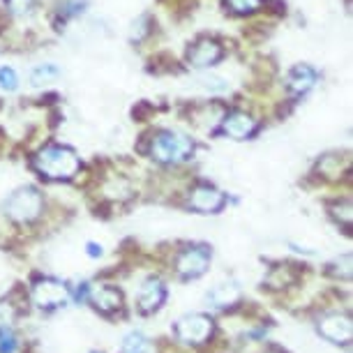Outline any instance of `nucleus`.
<instances>
[{
    "label": "nucleus",
    "instance_id": "obj_9",
    "mask_svg": "<svg viewBox=\"0 0 353 353\" xmlns=\"http://www.w3.org/2000/svg\"><path fill=\"white\" fill-rule=\"evenodd\" d=\"M219 58H222V49H219V44L212 42V39H201V42H196L190 51V63L194 65V68H210Z\"/></svg>",
    "mask_w": 353,
    "mask_h": 353
},
{
    "label": "nucleus",
    "instance_id": "obj_6",
    "mask_svg": "<svg viewBox=\"0 0 353 353\" xmlns=\"http://www.w3.org/2000/svg\"><path fill=\"white\" fill-rule=\"evenodd\" d=\"M208 261H210V256L203 248L188 250L178 256V272H181L183 277H199L208 268Z\"/></svg>",
    "mask_w": 353,
    "mask_h": 353
},
{
    "label": "nucleus",
    "instance_id": "obj_7",
    "mask_svg": "<svg viewBox=\"0 0 353 353\" xmlns=\"http://www.w3.org/2000/svg\"><path fill=\"white\" fill-rule=\"evenodd\" d=\"M321 335L332 339V342H337V344H349L351 335H353L351 319L349 316H339V314L325 316L321 321Z\"/></svg>",
    "mask_w": 353,
    "mask_h": 353
},
{
    "label": "nucleus",
    "instance_id": "obj_20",
    "mask_svg": "<svg viewBox=\"0 0 353 353\" xmlns=\"http://www.w3.org/2000/svg\"><path fill=\"white\" fill-rule=\"evenodd\" d=\"M19 79L12 68H0V88L3 90H17Z\"/></svg>",
    "mask_w": 353,
    "mask_h": 353
},
{
    "label": "nucleus",
    "instance_id": "obj_13",
    "mask_svg": "<svg viewBox=\"0 0 353 353\" xmlns=\"http://www.w3.org/2000/svg\"><path fill=\"white\" fill-rule=\"evenodd\" d=\"M90 298H92V303H95V307L102 312H111V310L121 307V301H123L121 293L116 289H111V286H97V289H92Z\"/></svg>",
    "mask_w": 353,
    "mask_h": 353
},
{
    "label": "nucleus",
    "instance_id": "obj_22",
    "mask_svg": "<svg viewBox=\"0 0 353 353\" xmlns=\"http://www.w3.org/2000/svg\"><path fill=\"white\" fill-rule=\"evenodd\" d=\"M88 254H90V256H99V254H102V248H97L95 243H90V245H88Z\"/></svg>",
    "mask_w": 353,
    "mask_h": 353
},
{
    "label": "nucleus",
    "instance_id": "obj_11",
    "mask_svg": "<svg viewBox=\"0 0 353 353\" xmlns=\"http://www.w3.org/2000/svg\"><path fill=\"white\" fill-rule=\"evenodd\" d=\"M164 286L159 279H148L143 286H141V293H139V307L145 314H150V312H155L159 305L164 303Z\"/></svg>",
    "mask_w": 353,
    "mask_h": 353
},
{
    "label": "nucleus",
    "instance_id": "obj_15",
    "mask_svg": "<svg viewBox=\"0 0 353 353\" xmlns=\"http://www.w3.org/2000/svg\"><path fill=\"white\" fill-rule=\"evenodd\" d=\"M61 77V70L56 68V65H39V68L32 70V83L35 85H42V83H49L51 79H58Z\"/></svg>",
    "mask_w": 353,
    "mask_h": 353
},
{
    "label": "nucleus",
    "instance_id": "obj_21",
    "mask_svg": "<svg viewBox=\"0 0 353 353\" xmlns=\"http://www.w3.org/2000/svg\"><path fill=\"white\" fill-rule=\"evenodd\" d=\"M12 321V310L8 305H0V325H8Z\"/></svg>",
    "mask_w": 353,
    "mask_h": 353
},
{
    "label": "nucleus",
    "instance_id": "obj_18",
    "mask_svg": "<svg viewBox=\"0 0 353 353\" xmlns=\"http://www.w3.org/2000/svg\"><path fill=\"white\" fill-rule=\"evenodd\" d=\"M17 337L10 330V325H0V353H14L17 351Z\"/></svg>",
    "mask_w": 353,
    "mask_h": 353
},
{
    "label": "nucleus",
    "instance_id": "obj_1",
    "mask_svg": "<svg viewBox=\"0 0 353 353\" xmlns=\"http://www.w3.org/2000/svg\"><path fill=\"white\" fill-rule=\"evenodd\" d=\"M35 166L39 173H44L51 181H68L79 171V157L74 150L65 148V145H49L37 155Z\"/></svg>",
    "mask_w": 353,
    "mask_h": 353
},
{
    "label": "nucleus",
    "instance_id": "obj_2",
    "mask_svg": "<svg viewBox=\"0 0 353 353\" xmlns=\"http://www.w3.org/2000/svg\"><path fill=\"white\" fill-rule=\"evenodd\" d=\"M192 152H194V143L181 132H162V134L152 139L150 145V155L164 164L185 162V159L192 157Z\"/></svg>",
    "mask_w": 353,
    "mask_h": 353
},
{
    "label": "nucleus",
    "instance_id": "obj_16",
    "mask_svg": "<svg viewBox=\"0 0 353 353\" xmlns=\"http://www.w3.org/2000/svg\"><path fill=\"white\" fill-rule=\"evenodd\" d=\"M145 351H148V342H145L143 335H139V332H132V335L125 337L123 353H145Z\"/></svg>",
    "mask_w": 353,
    "mask_h": 353
},
{
    "label": "nucleus",
    "instance_id": "obj_5",
    "mask_svg": "<svg viewBox=\"0 0 353 353\" xmlns=\"http://www.w3.org/2000/svg\"><path fill=\"white\" fill-rule=\"evenodd\" d=\"M70 298L68 289L56 282V279H42L32 286V301H35L37 307H58V305H65Z\"/></svg>",
    "mask_w": 353,
    "mask_h": 353
},
{
    "label": "nucleus",
    "instance_id": "obj_17",
    "mask_svg": "<svg viewBox=\"0 0 353 353\" xmlns=\"http://www.w3.org/2000/svg\"><path fill=\"white\" fill-rule=\"evenodd\" d=\"M5 5L14 17H30L35 12V0H5Z\"/></svg>",
    "mask_w": 353,
    "mask_h": 353
},
{
    "label": "nucleus",
    "instance_id": "obj_12",
    "mask_svg": "<svg viewBox=\"0 0 353 353\" xmlns=\"http://www.w3.org/2000/svg\"><path fill=\"white\" fill-rule=\"evenodd\" d=\"M286 83H289V90L293 95H305V92L316 83V72L307 68V65H298V68L291 70Z\"/></svg>",
    "mask_w": 353,
    "mask_h": 353
},
{
    "label": "nucleus",
    "instance_id": "obj_19",
    "mask_svg": "<svg viewBox=\"0 0 353 353\" xmlns=\"http://www.w3.org/2000/svg\"><path fill=\"white\" fill-rule=\"evenodd\" d=\"M226 5L238 14H248V12H254L261 5V0H226Z\"/></svg>",
    "mask_w": 353,
    "mask_h": 353
},
{
    "label": "nucleus",
    "instance_id": "obj_10",
    "mask_svg": "<svg viewBox=\"0 0 353 353\" xmlns=\"http://www.w3.org/2000/svg\"><path fill=\"white\" fill-rule=\"evenodd\" d=\"M190 205L201 212H215L224 205V194L215 188H196L190 196Z\"/></svg>",
    "mask_w": 353,
    "mask_h": 353
},
{
    "label": "nucleus",
    "instance_id": "obj_8",
    "mask_svg": "<svg viewBox=\"0 0 353 353\" xmlns=\"http://www.w3.org/2000/svg\"><path fill=\"white\" fill-rule=\"evenodd\" d=\"M224 132L233 139H248L254 134L256 130V121L252 116H248V113L243 111H233L229 113V116L224 118Z\"/></svg>",
    "mask_w": 353,
    "mask_h": 353
},
{
    "label": "nucleus",
    "instance_id": "obj_14",
    "mask_svg": "<svg viewBox=\"0 0 353 353\" xmlns=\"http://www.w3.org/2000/svg\"><path fill=\"white\" fill-rule=\"evenodd\" d=\"M210 301L215 303L217 307H226V305L238 301V289L233 284H222L210 291Z\"/></svg>",
    "mask_w": 353,
    "mask_h": 353
},
{
    "label": "nucleus",
    "instance_id": "obj_3",
    "mask_svg": "<svg viewBox=\"0 0 353 353\" xmlns=\"http://www.w3.org/2000/svg\"><path fill=\"white\" fill-rule=\"evenodd\" d=\"M5 210H8V215L14 222H32L42 212V196H39L37 190L23 188L10 196Z\"/></svg>",
    "mask_w": 353,
    "mask_h": 353
},
{
    "label": "nucleus",
    "instance_id": "obj_4",
    "mask_svg": "<svg viewBox=\"0 0 353 353\" xmlns=\"http://www.w3.org/2000/svg\"><path fill=\"white\" fill-rule=\"evenodd\" d=\"M176 332L183 342H190V344H201L205 339L210 337L212 332V321L210 316L205 314H192V316H185L178 321L176 325Z\"/></svg>",
    "mask_w": 353,
    "mask_h": 353
}]
</instances>
